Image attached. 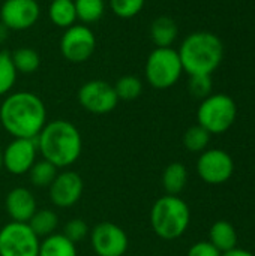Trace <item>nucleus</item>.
Returning a JSON list of instances; mask_svg holds the SVG:
<instances>
[{"instance_id":"nucleus-1","label":"nucleus","mask_w":255,"mask_h":256,"mask_svg":"<svg viewBox=\"0 0 255 256\" xmlns=\"http://www.w3.org/2000/svg\"><path fill=\"white\" fill-rule=\"evenodd\" d=\"M47 124L42 99L32 92H15L0 106V126L14 138H36Z\"/></svg>"},{"instance_id":"nucleus-2","label":"nucleus","mask_w":255,"mask_h":256,"mask_svg":"<svg viewBox=\"0 0 255 256\" xmlns=\"http://www.w3.org/2000/svg\"><path fill=\"white\" fill-rule=\"evenodd\" d=\"M36 144L42 158L57 168H66L75 164L83 148L78 129L66 120L47 123L36 136Z\"/></svg>"},{"instance_id":"nucleus-3","label":"nucleus","mask_w":255,"mask_h":256,"mask_svg":"<svg viewBox=\"0 0 255 256\" xmlns=\"http://www.w3.org/2000/svg\"><path fill=\"white\" fill-rule=\"evenodd\" d=\"M177 52L189 76L212 75L224 60V44L212 32H194L183 39Z\"/></svg>"},{"instance_id":"nucleus-4","label":"nucleus","mask_w":255,"mask_h":256,"mask_svg":"<svg viewBox=\"0 0 255 256\" xmlns=\"http://www.w3.org/2000/svg\"><path fill=\"white\" fill-rule=\"evenodd\" d=\"M191 213L188 204L176 195L159 198L150 212V224L155 234L164 240H176L189 226Z\"/></svg>"},{"instance_id":"nucleus-5","label":"nucleus","mask_w":255,"mask_h":256,"mask_svg":"<svg viewBox=\"0 0 255 256\" xmlns=\"http://www.w3.org/2000/svg\"><path fill=\"white\" fill-rule=\"evenodd\" d=\"M183 68L177 50L168 48H155L144 66V75L147 82L158 90H165L173 87L182 76Z\"/></svg>"},{"instance_id":"nucleus-6","label":"nucleus","mask_w":255,"mask_h":256,"mask_svg":"<svg viewBox=\"0 0 255 256\" xmlns=\"http://www.w3.org/2000/svg\"><path fill=\"white\" fill-rule=\"evenodd\" d=\"M237 117V106L233 98L224 93L209 94L198 106L197 120L210 135L227 132Z\"/></svg>"},{"instance_id":"nucleus-7","label":"nucleus","mask_w":255,"mask_h":256,"mask_svg":"<svg viewBox=\"0 0 255 256\" xmlns=\"http://www.w3.org/2000/svg\"><path fill=\"white\" fill-rule=\"evenodd\" d=\"M39 244L27 224L11 222L0 230V256H38Z\"/></svg>"},{"instance_id":"nucleus-8","label":"nucleus","mask_w":255,"mask_h":256,"mask_svg":"<svg viewBox=\"0 0 255 256\" xmlns=\"http://www.w3.org/2000/svg\"><path fill=\"white\" fill-rule=\"evenodd\" d=\"M96 50V36L89 26L74 24L60 38V52L71 63L87 62Z\"/></svg>"},{"instance_id":"nucleus-9","label":"nucleus","mask_w":255,"mask_h":256,"mask_svg":"<svg viewBox=\"0 0 255 256\" xmlns=\"http://www.w3.org/2000/svg\"><path fill=\"white\" fill-rule=\"evenodd\" d=\"M78 102L92 114H108L117 106L119 98L114 86L110 82L104 80H90L80 87Z\"/></svg>"},{"instance_id":"nucleus-10","label":"nucleus","mask_w":255,"mask_h":256,"mask_svg":"<svg viewBox=\"0 0 255 256\" xmlns=\"http://www.w3.org/2000/svg\"><path fill=\"white\" fill-rule=\"evenodd\" d=\"M197 172L207 184H222L233 176L234 162L224 150H204L197 162Z\"/></svg>"},{"instance_id":"nucleus-11","label":"nucleus","mask_w":255,"mask_h":256,"mask_svg":"<svg viewBox=\"0 0 255 256\" xmlns=\"http://www.w3.org/2000/svg\"><path fill=\"white\" fill-rule=\"evenodd\" d=\"M41 16V6L36 0H5L0 8V21L14 32L33 27Z\"/></svg>"},{"instance_id":"nucleus-12","label":"nucleus","mask_w":255,"mask_h":256,"mask_svg":"<svg viewBox=\"0 0 255 256\" xmlns=\"http://www.w3.org/2000/svg\"><path fill=\"white\" fill-rule=\"evenodd\" d=\"M90 243L98 256H123L128 250L126 232L111 222L98 224L90 232Z\"/></svg>"},{"instance_id":"nucleus-13","label":"nucleus","mask_w":255,"mask_h":256,"mask_svg":"<svg viewBox=\"0 0 255 256\" xmlns=\"http://www.w3.org/2000/svg\"><path fill=\"white\" fill-rule=\"evenodd\" d=\"M36 138H14L3 152V166L15 176L26 174L36 162Z\"/></svg>"},{"instance_id":"nucleus-14","label":"nucleus","mask_w":255,"mask_h":256,"mask_svg":"<svg viewBox=\"0 0 255 256\" xmlns=\"http://www.w3.org/2000/svg\"><path fill=\"white\" fill-rule=\"evenodd\" d=\"M83 178L74 171H65L57 174L50 186V198L54 206L68 208L77 204L83 195Z\"/></svg>"},{"instance_id":"nucleus-15","label":"nucleus","mask_w":255,"mask_h":256,"mask_svg":"<svg viewBox=\"0 0 255 256\" xmlns=\"http://www.w3.org/2000/svg\"><path fill=\"white\" fill-rule=\"evenodd\" d=\"M36 200L26 188H15L6 196V212L12 222L27 224L36 213Z\"/></svg>"},{"instance_id":"nucleus-16","label":"nucleus","mask_w":255,"mask_h":256,"mask_svg":"<svg viewBox=\"0 0 255 256\" xmlns=\"http://www.w3.org/2000/svg\"><path fill=\"white\" fill-rule=\"evenodd\" d=\"M179 34V27L176 21L170 16H158L150 26V39L156 48H168L174 44Z\"/></svg>"},{"instance_id":"nucleus-17","label":"nucleus","mask_w":255,"mask_h":256,"mask_svg":"<svg viewBox=\"0 0 255 256\" xmlns=\"http://www.w3.org/2000/svg\"><path fill=\"white\" fill-rule=\"evenodd\" d=\"M209 242L221 254L233 250V249H236V244H237L236 228L227 220H218L212 225V228L209 231Z\"/></svg>"},{"instance_id":"nucleus-18","label":"nucleus","mask_w":255,"mask_h":256,"mask_svg":"<svg viewBox=\"0 0 255 256\" xmlns=\"http://www.w3.org/2000/svg\"><path fill=\"white\" fill-rule=\"evenodd\" d=\"M48 16L56 27L68 28L74 26L77 21L74 0H51L48 6Z\"/></svg>"},{"instance_id":"nucleus-19","label":"nucleus","mask_w":255,"mask_h":256,"mask_svg":"<svg viewBox=\"0 0 255 256\" xmlns=\"http://www.w3.org/2000/svg\"><path fill=\"white\" fill-rule=\"evenodd\" d=\"M38 256H77V248L63 234H51L39 244Z\"/></svg>"},{"instance_id":"nucleus-20","label":"nucleus","mask_w":255,"mask_h":256,"mask_svg":"<svg viewBox=\"0 0 255 256\" xmlns=\"http://www.w3.org/2000/svg\"><path fill=\"white\" fill-rule=\"evenodd\" d=\"M186 182H188V171H186L185 165H182L179 162L170 164L162 174V186H164L167 195L177 196L185 189Z\"/></svg>"},{"instance_id":"nucleus-21","label":"nucleus","mask_w":255,"mask_h":256,"mask_svg":"<svg viewBox=\"0 0 255 256\" xmlns=\"http://www.w3.org/2000/svg\"><path fill=\"white\" fill-rule=\"evenodd\" d=\"M27 225L36 234L38 238L48 237V236L54 234V231L59 225V218L53 210H48V208L36 210V213L32 216V219L27 222Z\"/></svg>"},{"instance_id":"nucleus-22","label":"nucleus","mask_w":255,"mask_h":256,"mask_svg":"<svg viewBox=\"0 0 255 256\" xmlns=\"http://www.w3.org/2000/svg\"><path fill=\"white\" fill-rule=\"evenodd\" d=\"M77 20L89 26L98 22L105 12V0H74Z\"/></svg>"},{"instance_id":"nucleus-23","label":"nucleus","mask_w":255,"mask_h":256,"mask_svg":"<svg viewBox=\"0 0 255 256\" xmlns=\"http://www.w3.org/2000/svg\"><path fill=\"white\" fill-rule=\"evenodd\" d=\"M15 70L20 74H33L41 64V57L38 51L29 46H21L11 54Z\"/></svg>"},{"instance_id":"nucleus-24","label":"nucleus","mask_w":255,"mask_h":256,"mask_svg":"<svg viewBox=\"0 0 255 256\" xmlns=\"http://www.w3.org/2000/svg\"><path fill=\"white\" fill-rule=\"evenodd\" d=\"M29 174H30L32 184H35L36 188H50L54 178L57 177V166H54L53 164L44 159L35 162Z\"/></svg>"},{"instance_id":"nucleus-25","label":"nucleus","mask_w":255,"mask_h":256,"mask_svg":"<svg viewBox=\"0 0 255 256\" xmlns=\"http://www.w3.org/2000/svg\"><path fill=\"white\" fill-rule=\"evenodd\" d=\"M114 90L119 100H134L143 93V82L138 76L125 75L116 81Z\"/></svg>"},{"instance_id":"nucleus-26","label":"nucleus","mask_w":255,"mask_h":256,"mask_svg":"<svg viewBox=\"0 0 255 256\" xmlns=\"http://www.w3.org/2000/svg\"><path fill=\"white\" fill-rule=\"evenodd\" d=\"M209 141H210V134L200 124L191 126L183 135V146L186 147V150L192 153L204 152L206 147L209 146Z\"/></svg>"},{"instance_id":"nucleus-27","label":"nucleus","mask_w":255,"mask_h":256,"mask_svg":"<svg viewBox=\"0 0 255 256\" xmlns=\"http://www.w3.org/2000/svg\"><path fill=\"white\" fill-rule=\"evenodd\" d=\"M17 70L8 51H0V96L9 93L17 81Z\"/></svg>"},{"instance_id":"nucleus-28","label":"nucleus","mask_w":255,"mask_h":256,"mask_svg":"<svg viewBox=\"0 0 255 256\" xmlns=\"http://www.w3.org/2000/svg\"><path fill=\"white\" fill-rule=\"evenodd\" d=\"M146 0H110L113 14L119 18H132L138 15L144 8Z\"/></svg>"},{"instance_id":"nucleus-29","label":"nucleus","mask_w":255,"mask_h":256,"mask_svg":"<svg viewBox=\"0 0 255 256\" xmlns=\"http://www.w3.org/2000/svg\"><path fill=\"white\" fill-rule=\"evenodd\" d=\"M189 92L198 99H206L212 94V76L210 75H191L188 82Z\"/></svg>"},{"instance_id":"nucleus-30","label":"nucleus","mask_w":255,"mask_h":256,"mask_svg":"<svg viewBox=\"0 0 255 256\" xmlns=\"http://www.w3.org/2000/svg\"><path fill=\"white\" fill-rule=\"evenodd\" d=\"M87 234H89V228H87L86 222L81 220V219L69 220L65 225V230H63V236L68 240H71L72 243H78V242L84 240Z\"/></svg>"},{"instance_id":"nucleus-31","label":"nucleus","mask_w":255,"mask_h":256,"mask_svg":"<svg viewBox=\"0 0 255 256\" xmlns=\"http://www.w3.org/2000/svg\"><path fill=\"white\" fill-rule=\"evenodd\" d=\"M222 254L210 242H198L189 250L188 256H221Z\"/></svg>"},{"instance_id":"nucleus-32","label":"nucleus","mask_w":255,"mask_h":256,"mask_svg":"<svg viewBox=\"0 0 255 256\" xmlns=\"http://www.w3.org/2000/svg\"><path fill=\"white\" fill-rule=\"evenodd\" d=\"M221 256H254L251 252H248V250H243V249H233V250H228V252H225V254H222Z\"/></svg>"},{"instance_id":"nucleus-33","label":"nucleus","mask_w":255,"mask_h":256,"mask_svg":"<svg viewBox=\"0 0 255 256\" xmlns=\"http://www.w3.org/2000/svg\"><path fill=\"white\" fill-rule=\"evenodd\" d=\"M9 32H11V30L0 21V45L6 42V39H8V36H9Z\"/></svg>"},{"instance_id":"nucleus-34","label":"nucleus","mask_w":255,"mask_h":256,"mask_svg":"<svg viewBox=\"0 0 255 256\" xmlns=\"http://www.w3.org/2000/svg\"><path fill=\"white\" fill-rule=\"evenodd\" d=\"M2 165H3V153L0 152V168H2Z\"/></svg>"}]
</instances>
